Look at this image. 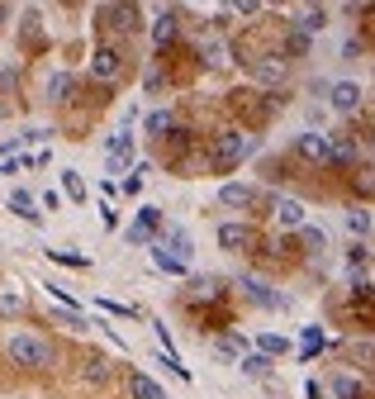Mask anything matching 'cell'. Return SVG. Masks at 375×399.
Listing matches in <instances>:
<instances>
[{"mask_svg":"<svg viewBox=\"0 0 375 399\" xmlns=\"http://www.w3.org/2000/svg\"><path fill=\"white\" fill-rule=\"evenodd\" d=\"M228 5H233L237 15H257V10H262L266 0H228Z\"/></svg>","mask_w":375,"mask_h":399,"instance_id":"ab89813d","label":"cell"},{"mask_svg":"<svg viewBox=\"0 0 375 399\" xmlns=\"http://www.w3.org/2000/svg\"><path fill=\"white\" fill-rule=\"evenodd\" d=\"M5 352H10V361H15V366H24V371L52 366V347H47V342H38V337H29V333H15L10 342H5Z\"/></svg>","mask_w":375,"mask_h":399,"instance_id":"7a4b0ae2","label":"cell"},{"mask_svg":"<svg viewBox=\"0 0 375 399\" xmlns=\"http://www.w3.org/2000/svg\"><path fill=\"white\" fill-rule=\"evenodd\" d=\"M19 309H24V300H19L15 290H0V314H5V319H15Z\"/></svg>","mask_w":375,"mask_h":399,"instance_id":"d6a6232c","label":"cell"},{"mask_svg":"<svg viewBox=\"0 0 375 399\" xmlns=\"http://www.w3.org/2000/svg\"><path fill=\"white\" fill-rule=\"evenodd\" d=\"M257 347H262V352H266V356H281V352H285V347H290V342H285V337H281V333H262V337H257Z\"/></svg>","mask_w":375,"mask_h":399,"instance_id":"4dcf8cb0","label":"cell"},{"mask_svg":"<svg viewBox=\"0 0 375 399\" xmlns=\"http://www.w3.org/2000/svg\"><path fill=\"white\" fill-rule=\"evenodd\" d=\"M299 342H304V356H313V352L323 347V328H313V323H309V328L299 333Z\"/></svg>","mask_w":375,"mask_h":399,"instance_id":"1f68e13d","label":"cell"},{"mask_svg":"<svg viewBox=\"0 0 375 399\" xmlns=\"http://www.w3.org/2000/svg\"><path fill=\"white\" fill-rule=\"evenodd\" d=\"M147 133H152V138L172 133V110H152V114H147Z\"/></svg>","mask_w":375,"mask_h":399,"instance_id":"83f0119b","label":"cell"},{"mask_svg":"<svg viewBox=\"0 0 375 399\" xmlns=\"http://www.w3.org/2000/svg\"><path fill=\"white\" fill-rule=\"evenodd\" d=\"M271 219L281 228H304V205H299L295 195H276L271 200Z\"/></svg>","mask_w":375,"mask_h":399,"instance_id":"277c9868","label":"cell"},{"mask_svg":"<svg viewBox=\"0 0 375 399\" xmlns=\"http://www.w3.org/2000/svg\"><path fill=\"white\" fill-rule=\"evenodd\" d=\"M237 290H242L257 309H285V295H276V286L262 281V276H237Z\"/></svg>","mask_w":375,"mask_h":399,"instance_id":"3957f363","label":"cell"},{"mask_svg":"<svg viewBox=\"0 0 375 399\" xmlns=\"http://www.w3.org/2000/svg\"><path fill=\"white\" fill-rule=\"evenodd\" d=\"M105 157H110V172H124L128 162H133V138H128V128H119L110 143H105Z\"/></svg>","mask_w":375,"mask_h":399,"instance_id":"5b68a950","label":"cell"},{"mask_svg":"<svg viewBox=\"0 0 375 399\" xmlns=\"http://www.w3.org/2000/svg\"><path fill=\"white\" fill-rule=\"evenodd\" d=\"M152 266H157V271H167V276H186V262H181V257H172L162 242H152Z\"/></svg>","mask_w":375,"mask_h":399,"instance_id":"2e32d148","label":"cell"},{"mask_svg":"<svg viewBox=\"0 0 375 399\" xmlns=\"http://www.w3.org/2000/svg\"><path fill=\"white\" fill-rule=\"evenodd\" d=\"M242 376H252V381L271 376V356H266V352H252V356H242Z\"/></svg>","mask_w":375,"mask_h":399,"instance_id":"d6986e66","label":"cell"},{"mask_svg":"<svg viewBox=\"0 0 375 399\" xmlns=\"http://www.w3.org/2000/svg\"><path fill=\"white\" fill-rule=\"evenodd\" d=\"M195 5H200V0H195Z\"/></svg>","mask_w":375,"mask_h":399,"instance_id":"b9f144b4","label":"cell"},{"mask_svg":"<svg viewBox=\"0 0 375 399\" xmlns=\"http://www.w3.org/2000/svg\"><path fill=\"white\" fill-rule=\"evenodd\" d=\"M247 152H257V138H247V133H219V138H214V152H209V167H214V172H233Z\"/></svg>","mask_w":375,"mask_h":399,"instance_id":"6da1fadb","label":"cell"},{"mask_svg":"<svg viewBox=\"0 0 375 399\" xmlns=\"http://www.w3.org/2000/svg\"><path fill=\"white\" fill-rule=\"evenodd\" d=\"M52 262H62V266H72V271H86V266H91V257L86 252H77V247H52Z\"/></svg>","mask_w":375,"mask_h":399,"instance_id":"ac0fdd59","label":"cell"},{"mask_svg":"<svg viewBox=\"0 0 375 399\" xmlns=\"http://www.w3.org/2000/svg\"><path fill=\"white\" fill-rule=\"evenodd\" d=\"M204 62H209V67H223V62H228V48H223V38H204Z\"/></svg>","mask_w":375,"mask_h":399,"instance_id":"4316f807","label":"cell"},{"mask_svg":"<svg viewBox=\"0 0 375 399\" xmlns=\"http://www.w3.org/2000/svg\"><path fill=\"white\" fill-rule=\"evenodd\" d=\"M304 242H309L313 252H323V242H328V233H323V228H313V224H304Z\"/></svg>","mask_w":375,"mask_h":399,"instance_id":"d590c367","label":"cell"},{"mask_svg":"<svg viewBox=\"0 0 375 399\" xmlns=\"http://www.w3.org/2000/svg\"><path fill=\"white\" fill-rule=\"evenodd\" d=\"M100 19H114L110 29H124V33H133V29H138V5H133V0H114L110 10H100Z\"/></svg>","mask_w":375,"mask_h":399,"instance_id":"8992f818","label":"cell"},{"mask_svg":"<svg viewBox=\"0 0 375 399\" xmlns=\"http://www.w3.org/2000/svg\"><path fill=\"white\" fill-rule=\"evenodd\" d=\"M86 381H91V385H105V381H110V366H105V361H91V366H86Z\"/></svg>","mask_w":375,"mask_h":399,"instance_id":"8d00e7d4","label":"cell"},{"mask_svg":"<svg viewBox=\"0 0 375 399\" xmlns=\"http://www.w3.org/2000/svg\"><path fill=\"white\" fill-rule=\"evenodd\" d=\"M128 395H133V399H167V395H162V385L147 381L142 371H133V376H128Z\"/></svg>","mask_w":375,"mask_h":399,"instance_id":"9a60e30c","label":"cell"},{"mask_svg":"<svg viewBox=\"0 0 375 399\" xmlns=\"http://www.w3.org/2000/svg\"><path fill=\"white\" fill-rule=\"evenodd\" d=\"M5 15H10V5H5V0H0V24H5Z\"/></svg>","mask_w":375,"mask_h":399,"instance_id":"60d3db41","label":"cell"},{"mask_svg":"<svg viewBox=\"0 0 375 399\" xmlns=\"http://www.w3.org/2000/svg\"><path fill=\"white\" fill-rule=\"evenodd\" d=\"M219 247H228V252H242V247H252V228H247V224H223V228H219Z\"/></svg>","mask_w":375,"mask_h":399,"instance_id":"8fae6325","label":"cell"},{"mask_svg":"<svg viewBox=\"0 0 375 399\" xmlns=\"http://www.w3.org/2000/svg\"><path fill=\"white\" fill-rule=\"evenodd\" d=\"M214 290H219V281H214V276H195V281H190V295H200V300H209Z\"/></svg>","mask_w":375,"mask_h":399,"instance_id":"836d02e7","label":"cell"},{"mask_svg":"<svg viewBox=\"0 0 375 399\" xmlns=\"http://www.w3.org/2000/svg\"><path fill=\"white\" fill-rule=\"evenodd\" d=\"M119 62H124V57H119L114 48H105V43H100V48L91 52V77H100V81H114V77H119Z\"/></svg>","mask_w":375,"mask_h":399,"instance_id":"ba28073f","label":"cell"},{"mask_svg":"<svg viewBox=\"0 0 375 399\" xmlns=\"http://www.w3.org/2000/svg\"><path fill=\"white\" fill-rule=\"evenodd\" d=\"M352 157H357L352 138H328V162H352Z\"/></svg>","mask_w":375,"mask_h":399,"instance_id":"484cf974","label":"cell"},{"mask_svg":"<svg viewBox=\"0 0 375 399\" xmlns=\"http://www.w3.org/2000/svg\"><path fill=\"white\" fill-rule=\"evenodd\" d=\"M162 247H167V252H172V257H181L186 266H190V257H195V242H190V233H186V228H172Z\"/></svg>","mask_w":375,"mask_h":399,"instance_id":"4fadbf2b","label":"cell"},{"mask_svg":"<svg viewBox=\"0 0 375 399\" xmlns=\"http://www.w3.org/2000/svg\"><path fill=\"white\" fill-rule=\"evenodd\" d=\"M62 191H67V200H86V181H81V172H72V167H67L62 172Z\"/></svg>","mask_w":375,"mask_h":399,"instance_id":"d4e9b609","label":"cell"},{"mask_svg":"<svg viewBox=\"0 0 375 399\" xmlns=\"http://www.w3.org/2000/svg\"><path fill=\"white\" fill-rule=\"evenodd\" d=\"M342 224H347V233H357V238H366V233L375 228V219L366 214V209H347V214H342Z\"/></svg>","mask_w":375,"mask_h":399,"instance_id":"e0dca14e","label":"cell"},{"mask_svg":"<svg viewBox=\"0 0 375 399\" xmlns=\"http://www.w3.org/2000/svg\"><path fill=\"white\" fill-rule=\"evenodd\" d=\"M214 352H219V356H247V337H242V333H228V337H219V342H214Z\"/></svg>","mask_w":375,"mask_h":399,"instance_id":"44dd1931","label":"cell"},{"mask_svg":"<svg viewBox=\"0 0 375 399\" xmlns=\"http://www.w3.org/2000/svg\"><path fill=\"white\" fill-rule=\"evenodd\" d=\"M332 395H337V399H361V395H366V385H361L357 376H337V381H332Z\"/></svg>","mask_w":375,"mask_h":399,"instance_id":"7402d4cb","label":"cell"},{"mask_svg":"<svg viewBox=\"0 0 375 399\" xmlns=\"http://www.w3.org/2000/svg\"><path fill=\"white\" fill-rule=\"evenodd\" d=\"M138 224L142 228H162V209H157V205H142L138 209Z\"/></svg>","mask_w":375,"mask_h":399,"instance_id":"e575fe53","label":"cell"},{"mask_svg":"<svg viewBox=\"0 0 375 399\" xmlns=\"http://www.w3.org/2000/svg\"><path fill=\"white\" fill-rule=\"evenodd\" d=\"M323 24H328V15H323L318 5H309V10H304V15L295 19V29H299V33H318V29H323Z\"/></svg>","mask_w":375,"mask_h":399,"instance_id":"ffe728a7","label":"cell"},{"mask_svg":"<svg viewBox=\"0 0 375 399\" xmlns=\"http://www.w3.org/2000/svg\"><path fill=\"white\" fill-rule=\"evenodd\" d=\"M176 33H181V19H176V15H157L152 19V43H157V48H167Z\"/></svg>","mask_w":375,"mask_h":399,"instance_id":"5bb4252c","label":"cell"},{"mask_svg":"<svg viewBox=\"0 0 375 399\" xmlns=\"http://www.w3.org/2000/svg\"><path fill=\"white\" fill-rule=\"evenodd\" d=\"M67 96H72V77H67V72H52V77H47V100L57 105V100H67Z\"/></svg>","mask_w":375,"mask_h":399,"instance_id":"603a6c76","label":"cell"},{"mask_svg":"<svg viewBox=\"0 0 375 399\" xmlns=\"http://www.w3.org/2000/svg\"><path fill=\"white\" fill-rule=\"evenodd\" d=\"M285 52H290V57H304V52H309V33L290 29V33H285Z\"/></svg>","mask_w":375,"mask_h":399,"instance_id":"f546056e","label":"cell"},{"mask_svg":"<svg viewBox=\"0 0 375 399\" xmlns=\"http://www.w3.org/2000/svg\"><path fill=\"white\" fill-rule=\"evenodd\" d=\"M219 200H223V205H233V209H252L262 195L252 191V186H242V181H228V186H219Z\"/></svg>","mask_w":375,"mask_h":399,"instance_id":"30bf717a","label":"cell"},{"mask_svg":"<svg viewBox=\"0 0 375 399\" xmlns=\"http://www.w3.org/2000/svg\"><path fill=\"white\" fill-rule=\"evenodd\" d=\"M252 77H257V81H281L285 77V62H281V57H266V62L252 67Z\"/></svg>","mask_w":375,"mask_h":399,"instance_id":"cb8c5ba5","label":"cell"},{"mask_svg":"<svg viewBox=\"0 0 375 399\" xmlns=\"http://www.w3.org/2000/svg\"><path fill=\"white\" fill-rule=\"evenodd\" d=\"M328 100H332V110H337V114H352L361 105V86H357V81H337V86H328Z\"/></svg>","mask_w":375,"mask_h":399,"instance_id":"52a82bcc","label":"cell"},{"mask_svg":"<svg viewBox=\"0 0 375 399\" xmlns=\"http://www.w3.org/2000/svg\"><path fill=\"white\" fill-rule=\"evenodd\" d=\"M295 152L299 157H309V162H328V133H299L295 138Z\"/></svg>","mask_w":375,"mask_h":399,"instance_id":"9c48e42d","label":"cell"},{"mask_svg":"<svg viewBox=\"0 0 375 399\" xmlns=\"http://www.w3.org/2000/svg\"><path fill=\"white\" fill-rule=\"evenodd\" d=\"M10 209H15L24 224H43V214H38V200L29 191H10Z\"/></svg>","mask_w":375,"mask_h":399,"instance_id":"7c38bea8","label":"cell"},{"mask_svg":"<svg viewBox=\"0 0 375 399\" xmlns=\"http://www.w3.org/2000/svg\"><path fill=\"white\" fill-rule=\"evenodd\" d=\"M124 242H152V228H142V224H128V228H124Z\"/></svg>","mask_w":375,"mask_h":399,"instance_id":"74e56055","label":"cell"},{"mask_svg":"<svg viewBox=\"0 0 375 399\" xmlns=\"http://www.w3.org/2000/svg\"><path fill=\"white\" fill-rule=\"evenodd\" d=\"M100 309H110V314H119V319H133V314H138L133 304H119V300H100Z\"/></svg>","mask_w":375,"mask_h":399,"instance_id":"f35d334b","label":"cell"},{"mask_svg":"<svg viewBox=\"0 0 375 399\" xmlns=\"http://www.w3.org/2000/svg\"><path fill=\"white\" fill-rule=\"evenodd\" d=\"M52 314H57V323H67V328H86V314H81V309H67V304H52Z\"/></svg>","mask_w":375,"mask_h":399,"instance_id":"f1b7e54d","label":"cell"}]
</instances>
